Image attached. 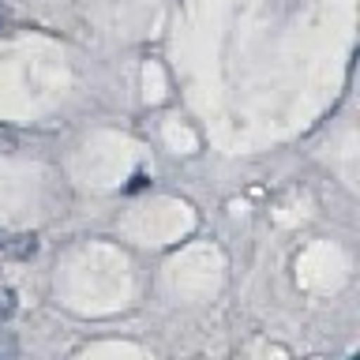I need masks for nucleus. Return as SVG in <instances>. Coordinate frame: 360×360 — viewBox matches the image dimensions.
I'll return each instance as SVG.
<instances>
[{"label":"nucleus","instance_id":"1","mask_svg":"<svg viewBox=\"0 0 360 360\" xmlns=\"http://www.w3.org/2000/svg\"><path fill=\"white\" fill-rule=\"evenodd\" d=\"M11 311H15V292L8 285H0V319H8Z\"/></svg>","mask_w":360,"mask_h":360},{"label":"nucleus","instance_id":"2","mask_svg":"<svg viewBox=\"0 0 360 360\" xmlns=\"http://www.w3.org/2000/svg\"><path fill=\"white\" fill-rule=\"evenodd\" d=\"M4 240H8V236H4V233H0V248H4Z\"/></svg>","mask_w":360,"mask_h":360},{"label":"nucleus","instance_id":"3","mask_svg":"<svg viewBox=\"0 0 360 360\" xmlns=\"http://www.w3.org/2000/svg\"><path fill=\"white\" fill-rule=\"evenodd\" d=\"M0 22H4V11H0Z\"/></svg>","mask_w":360,"mask_h":360}]
</instances>
